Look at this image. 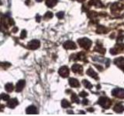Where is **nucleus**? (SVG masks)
<instances>
[{
  "mask_svg": "<svg viewBox=\"0 0 124 116\" xmlns=\"http://www.w3.org/2000/svg\"><path fill=\"white\" fill-rule=\"evenodd\" d=\"M78 44L81 46V47H83L85 50H88L92 46V41L90 40H88V38L79 39V40H78Z\"/></svg>",
  "mask_w": 124,
  "mask_h": 116,
  "instance_id": "obj_1",
  "label": "nucleus"
},
{
  "mask_svg": "<svg viewBox=\"0 0 124 116\" xmlns=\"http://www.w3.org/2000/svg\"><path fill=\"white\" fill-rule=\"evenodd\" d=\"M99 104H100L101 106L104 108H108L111 105V102L106 97H101L99 99Z\"/></svg>",
  "mask_w": 124,
  "mask_h": 116,
  "instance_id": "obj_2",
  "label": "nucleus"
},
{
  "mask_svg": "<svg viewBox=\"0 0 124 116\" xmlns=\"http://www.w3.org/2000/svg\"><path fill=\"white\" fill-rule=\"evenodd\" d=\"M112 95H114L116 98H124V89L122 88H115L112 91Z\"/></svg>",
  "mask_w": 124,
  "mask_h": 116,
  "instance_id": "obj_3",
  "label": "nucleus"
},
{
  "mask_svg": "<svg viewBox=\"0 0 124 116\" xmlns=\"http://www.w3.org/2000/svg\"><path fill=\"white\" fill-rule=\"evenodd\" d=\"M40 46V41L37 40H33L28 44V48L30 50H36Z\"/></svg>",
  "mask_w": 124,
  "mask_h": 116,
  "instance_id": "obj_4",
  "label": "nucleus"
},
{
  "mask_svg": "<svg viewBox=\"0 0 124 116\" xmlns=\"http://www.w3.org/2000/svg\"><path fill=\"white\" fill-rule=\"evenodd\" d=\"M59 74L63 77H67L69 75V69L64 66L59 69Z\"/></svg>",
  "mask_w": 124,
  "mask_h": 116,
  "instance_id": "obj_5",
  "label": "nucleus"
},
{
  "mask_svg": "<svg viewBox=\"0 0 124 116\" xmlns=\"http://www.w3.org/2000/svg\"><path fill=\"white\" fill-rule=\"evenodd\" d=\"M63 46H64V47L67 50H75V49H76L75 44L74 42L70 41V40L65 42Z\"/></svg>",
  "mask_w": 124,
  "mask_h": 116,
  "instance_id": "obj_6",
  "label": "nucleus"
},
{
  "mask_svg": "<svg viewBox=\"0 0 124 116\" xmlns=\"http://www.w3.org/2000/svg\"><path fill=\"white\" fill-rule=\"evenodd\" d=\"M71 70H72V71L74 72V73H82V72H83V68H82V67H81V65H79V64H74L73 66H72V68H71Z\"/></svg>",
  "mask_w": 124,
  "mask_h": 116,
  "instance_id": "obj_7",
  "label": "nucleus"
},
{
  "mask_svg": "<svg viewBox=\"0 0 124 116\" xmlns=\"http://www.w3.org/2000/svg\"><path fill=\"white\" fill-rule=\"evenodd\" d=\"M25 86V80H19V82L17 83L16 84V91L17 92H19V91H21L23 87H24Z\"/></svg>",
  "mask_w": 124,
  "mask_h": 116,
  "instance_id": "obj_8",
  "label": "nucleus"
},
{
  "mask_svg": "<svg viewBox=\"0 0 124 116\" xmlns=\"http://www.w3.org/2000/svg\"><path fill=\"white\" fill-rule=\"evenodd\" d=\"M87 74L88 76H90L92 77V78H94L95 80H98L99 79V77H98V74L95 72V71H93V70L92 68H89L88 69V71H87Z\"/></svg>",
  "mask_w": 124,
  "mask_h": 116,
  "instance_id": "obj_9",
  "label": "nucleus"
},
{
  "mask_svg": "<svg viewBox=\"0 0 124 116\" xmlns=\"http://www.w3.org/2000/svg\"><path fill=\"white\" fill-rule=\"evenodd\" d=\"M69 84L72 87H79V82L78 80L75 78H70L69 79Z\"/></svg>",
  "mask_w": 124,
  "mask_h": 116,
  "instance_id": "obj_10",
  "label": "nucleus"
},
{
  "mask_svg": "<svg viewBox=\"0 0 124 116\" xmlns=\"http://www.w3.org/2000/svg\"><path fill=\"white\" fill-rule=\"evenodd\" d=\"M123 6L121 5V4H119V3H115V4H113V5L112 6L111 10H112V12L119 11V10H121L122 9H123Z\"/></svg>",
  "mask_w": 124,
  "mask_h": 116,
  "instance_id": "obj_11",
  "label": "nucleus"
},
{
  "mask_svg": "<svg viewBox=\"0 0 124 116\" xmlns=\"http://www.w3.org/2000/svg\"><path fill=\"white\" fill-rule=\"evenodd\" d=\"M18 104V101L16 98H13L9 100L7 103V106L9 108H15Z\"/></svg>",
  "mask_w": 124,
  "mask_h": 116,
  "instance_id": "obj_12",
  "label": "nucleus"
},
{
  "mask_svg": "<svg viewBox=\"0 0 124 116\" xmlns=\"http://www.w3.org/2000/svg\"><path fill=\"white\" fill-rule=\"evenodd\" d=\"M113 110L116 112H117V113H121V112H123V110H124V107H123V104H117L114 107Z\"/></svg>",
  "mask_w": 124,
  "mask_h": 116,
  "instance_id": "obj_13",
  "label": "nucleus"
},
{
  "mask_svg": "<svg viewBox=\"0 0 124 116\" xmlns=\"http://www.w3.org/2000/svg\"><path fill=\"white\" fill-rule=\"evenodd\" d=\"M37 110L36 107L34 106H30L29 108H27L26 109V114H37Z\"/></svg>",
  "mask_w": 124,
  "mask_h": 116,
  "instance_id": "obj_14",
  "label": "nucleus"
},
{
  "mask_svg": "<svg viewBox=\"0 0 124 116\" xmlns=\"http://www.w3.org/2000/svg\"><path fill=\"white\" fill-rule=\"evenodd\" d=\"M115 64L118 66V67H121L124 64V58L123 57H119L117 58V59L115 60Z\"/></svg>",
  "mask_w": 124,
  "mask_h": 116,
  "instance_id": "obj_15",
  "label": "nucleus"
},
{
  "mask_svg": "<svg viewBox=\"0 0 124 116\" xmlns=\"http://www.w3.org/2000/svg\"><path fill=\"white\" fill-rule=\"evenodd\" d=\"M89 5L94 6L97 8H100L102 6V4L100 1H95V0H91L90 2H89Z\"/></svg>",
  "mask_w": 124,
  "mask_h": 116,
  "instance_id": "obj_16",
  "label": "nucleus"
},
{
  "mask_svg": "<svg viewBox=\"0 0 124 116\" xmlns=\"http://www.w3.org/2000/svg\"><path fill=\"white\" fill-rule=\"evenodd\" d=\"M57 0H46V5L48 7H53L57 4Z\"/></svg>",
  "mask_w": 124,
  "mask_h": 116,
  "instance_id": "obj_17",
  "label": "nucleus"
},
{
  "mask_svg": "<svg viewBox=\"0 0 124 116\" xmlns=\"http://www.w3.org/2000/svg\"><path fill=\"white\" fill-rule=\"evenodd\" d=\"M107 31H108V29L105 28V27L102 26H99L98 29H97V33H106Z\"/></svg>",
  "mask_w": 124,
  "mask_h": 116,
  "instance_id": "obj_18",
  "label": "nucleus"
},
{
  "mask_svg": "<svg viewBox=\"0 0 124 116\" xmlns=\"http://www.w3.org/2000/svg\"><path fill=\"white\" fill-rule=\"evenodd\" d=\"M6 90L8 91V92H11L13 91V84L12 83H8L6 84Z\"/></svg>",
  "mask_w": 124,
  "mask_h": 116,
  "instance_id": "obj_19",
  "label": "nucleus"
},
{
  "mask_svg": "<svg viewBox=\"0 0 124 116\" xmlns=\"http://www.w3.org/2000/svg\"><path fill=\"white\" fill-rule=\"evenodd\" d=\"M94 50H95V51H98L99 53H106V50H105L104 48H102V46H99V45L96 46L95 48L94 49Z\"/></svg>",
  "mask_w": 124,
  "mask_h": 116,
  "instance_id": "obj_20",
  "label": "nucleus"
},
{
  "mask_svg": "<svg viewBox=\"0 0 124 116\" xmlns=\"http://www.w3.org/2000/svg\"><path fill=\"white\" fill-rule=\"evenodd\" d=\"M83 84H84V86L86 87V88H88V89H92V84L90 83V82H88V80H84L83 81Z\"/></svg>",
  "mask_w": 124,
  "mask_h": 116,
  "instance_id": "obj_21",
  "label": "nucleus"
},
{
  "mask_svg": "<svg viewBox=\"0 0 124 116\" xmlns=\"http://www.w3.org/2000/svg\"><path fill=\"white\" fill-rule=\"evenodd\" d=\"M61 105L63 108H68V107H71V104H70V103L68 102L67 100H63L62 101V102H61Z\"/></svg>",
  "mask_w": 124,
  "mask_h": 116,
  "instance_id": "obj_22",
  "label": "nucleus"
},
{
  "mask_svg": "<svg viewBox=\"0 0 124 116\" xmlns=\"http://www.w3.org/2000/svg\"><path fill=\"white\" fill-rule=\"evenodd\" d=\"M71 101H72V102H77V103H78L79 102V99L76 96L75 94H73L71 95Z\"/></svg>",
  "mask_w": 124,
  "mask_h": 116,
  "instance_id": "obj_23",
  "label": "nucleus"
},
{
  "mask_svg": "<svg viewBox=\"0 0 124 116\" xmlns=\"http://www.w3.org/2000/svg\"><path fill=\"white\" fill-rule=\"evenodd\" d=\"M9 98V96L7 95V94H2L0 95V99H2L4 101H8Z\"/></svg>",
  "mask_w": 124,
  "mask_h": 116,
  "instance_id": "obj_24",
  "label": "nucleus"
},
{
  "mask_svg": "<svg viewBox=\"0 0 124 116\" xmlns=\"http://www.w3.org/2000/svg\"><path fill=\"white\" fill-rule=\"evenodd\" d=\"M45 18H52L53 17V13H50V12H47V13H46V15H44Z\"/></svg>",
  "mask_w": 124,
  "mask_h": 116,
  "instance_id": "obj_25",
  "label": "nucleus"
},
{
  "mask_svg": "<svg viewBox=\"0 0 124 116\" xmlns=\"http://www.w3.org/2000/svg\"><path fill=\"white\" fill-rule=\"evenodd\" d=\"M57 17L59 19H62L64 17V13L63 12H60V13H57Z\"/></svg>",
  "mask_w": 124,
  "mask_h": 116,
  "instance_id": "obj_26",
  "label": "nucleus"
},
{
  "mask_svg": "<svg viewBox=\"0 0 124 116\" xmlns=\"http://www.w3.org/2000/svg\"><path fill=\"white\" fill-rule=\"evenodd\" d=\"M26 32L25 30H23L22 31V34H21V36H20V38L23 39L24 37H26Z\"/></svg>",
  "mask_w": 124,
  "mask_h": 116,
  "instance_id": "obj_27",
  "label": "nucleus"
},
{
  "mask_svg": "<svg viewBox=\"0 0 124 116\" xmlns=\"http://www.w3.org/2000/svg\"><path fill=\"white\" fill-rule=\"evenodd\" d=\"M80 96L81 97H86V96H88V93H86L85 91H82V92H81L80 93Z\"/></svg>",
  "mask_w": 124,
  "mask_h": 116,
  "instance_id": "obj_28",
  "label": "nucleus"
},
{
  "mask_svg": "<svg viewBox=\"0 0 124 116\" xmlns=\"http://www.w3.org/2000/svg\"><path fill=\"white\" fill-rule=\"evenodd\" d=\"M40 17L39 16V15H37V22H40Z\"/></svg>",
  "mask_w": 124,
  "mask_h": 116,
  "instance_id": "obj_29",
  "label": "nucleus"
},
{
  "mask_svg": "<svg viewBox=\"0 0 124 116\" xmlns=\"http://www.w3.org/2000/svg\"><path fill=\"white\" fill-rule=\"evenodd\" d=\"M88 102V100H84V102H83L82 103H83L84 104H86Z\"/></svg>",
  "mask_w": 124,
  "mask_h": 116,
  "instance_id": "obj_30",
  "label": "nucleus"
},
{
  "mask_svg": "<svg viewBox=\"0 0 124 116\" xmlns=\"http://www.w3.org/2000/svg\"><path fill=\"white\" fill-rule=\"evenodd\" d=\"M120 68H121V69L123 70V71H124V64H123V65L122 66V67H120Z\"/></svg>",
  "mask_w": 124,
  "mask_h": 116,
  "instance_id": "obj_31",
  "label": "nucleus"
},
{
  "mask_svg": "<svg viewBox=\"0 0 124 116\" xmlns=\"http://www.w3.org/2000/svg\"><path fill=\"white\" fill-rule=\"evenodd\" d=\"M37 2H42L43 0H37Z\"/></svg>",
  "mask_w": 124,
  "mask_h": 116,
  "instance_id": "obj_32",
  "label": "nucleus"
},
{
  "mask_svg": "<svg viewBox=\"0 0 124 116\" xmlns=\"http://www.w3.org/2000/svg\"><path fill=\"white\" fill-rule=\"evenodd\" d=\"M78 2H82V1H84V0H78Z\"/></svg>",
  "mask_w": 124,
  "mask_h": 116,
  "instance_id": "obj_33",
  "label": "nucleus"
},
{
  "mask_svg": "<svg viewBox=\"0 0 124 116\" xmlns=\"http://www.w3.org/2000/svg\"><path fill=\"white\" fill-rule=\"evenodd\" d=\"M0 4H2V3H1V2H0Z\"/></svg>",
  "mask_w": 124,
  "mask_h": 116,
  "instance_id": "obj_34",
  "label": "nucleus"
}]
</instances>
